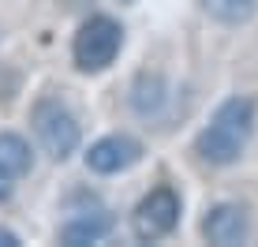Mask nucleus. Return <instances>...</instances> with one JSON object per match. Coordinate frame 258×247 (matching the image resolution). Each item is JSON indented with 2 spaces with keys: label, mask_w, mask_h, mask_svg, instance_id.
I'll return each instance as SVG.
<instances>
[{
  "label": "nucleus",
  "mask_w": 258,
  "mask_h": 247,
  "mask_svg": "<svg viewBox=\"0 0 258 247\" xmlns=\"http://www.w3.org/2000/svg\"><path fill=\"white\" fill-rule=\"evenodd\" d=\"M34 131H38V143L45 146V154L52 161L71 157L75 146H79V120L56 98H45V101L34 105Z\"/></svg>",
  "instance_id": "obj_3"
},
{
  "label": "nucleus",
  "mask_w": 258,
  "mask_h": 247,
  "mask_svg": "<svg viewBox=\"0 0 258 247\" xmlns=\"http://www.w3.org/2000/svg\"><path fill=\"white\" fill-rule=\"evenodd\" d=\"M139 157H142V146L131 135H109V139H97V143L90 146L86 165H90L94 172H101V176H112V172L131 169Z\"/></svg>",
  "instance_id": "obj_6"
},
{
  "label": "nucleus",
  "mask_w": 258,
  "mask_h": 247,
  "mask_svg": "<svg viewBox=\"0 0 258 247\" xmlns=\"http://www.w3.org/2000/svg\"><path fill=\"white\" fill-rule=\"evenodd\" d=\"M202 8H206L210 19L239 26V23H247L258 12V0H202Z\"/></svg>",
  "instance_id": "obj_9"
},
{
  "label": "nucleus",
  "mask_w": 258,
  "mask_h": 247,
  "mask_svg": "<svg viewBox=\"0 0 258 247\" xmlns=\"http://www.w3.org/2000/svg\"><path fill=\"white\" fill-rule=\"evenodd\" d=\"M176 221H180V195L172 188H154L131 214V232L142 243H154L172 232Z\"/></svg>",
  "instance_id": "obj_4"
},
{
  "label": "nucleus",
  "mask_w": 258,
  "mask_h": 247,
  "mask_svg": "<svg viewBox=\"0 0 258 247\" xmlns=\"http://www.w3.org/2000/svg\"><path fill=\"white\" fill-rule=\"evenodd\" d=\"M30 172V146L23 135L0 131V180H19Z\"/></svg>",
  "instance_id": "obj_8"
},
{
  "label": "nucleus",
  "mask_w": 258,
  "mask_h": 247,
  "mask_svg": "<svg viewBox=\"0 0 258 247\" xmlns=\"http://www.w3.org/2000/svg\"><path fill=\"white\" fill-rule=\"evenodd\" d=\"M251 131H254V101L251 98H228L213 112L210 128L199 131L195 150L210 165H232V161H239V154L251 143Z\"/></svg>",
  "instance_id": "obj_1"
},
{
  "label": "nucleus",
  "mask_w": 258,
  "mask_h": 247,
  "mask_svg": "<svg viewBox=\"0 0 258 247\" xmlns=\"http://www.w3.org/2000/svg\"><path fill=\"white\" fill-rule=\"evenodd\" d=\"M0 199H8V188H0Z\"/></svg>",
  "instance_id": "obj_11"
},
{
  "label": "nucleus",
  "mask_w": 258,
  "mask_h": 247,
  "mask_svg": "<svg viewBox=\"0 0 258 247\" xmlns=\"http://www.w3.org/2000/svg\"><path fill=\"white\" fill-rule=\"evenodd\" d=\"M0 247H19V236L8 232V228H0Z\"/></svg>",
  "instance_id": "obj_10"
},
{
  "label": "nucleus",
  "mask_w": 258,
  "mask_h": 247,
  "mask_svg": "<svg viewBox=\"0 0 258 247\" xmlns=\"http://www.w3.org/2000/svg\"><path fill=\"white\" fill-rule=\"evenodd\" d=\"M112 228V214L109 210H94V214H83V217H71V221L60 228V240L68 247H83V243H94L101 236H109Z\"/></svg>",
  "instance_id": "obj_7"
},
{
  "label": "nucleus",
  "mask_w": 258,
  "mask_h": 247,
  "mask_svg": "<svg viewBox=\"0 0 258 247\" xmlns=\"http://www.w3.org/2000/svg\"><path fill=\"white\" fill-rule=\"evenodd\" d=\"M123 45V30L116 19H109V15H90L83 26H79L75 34V64L83 68V72H105V68L116 60V52Z\"/></svg>",
  "instance_id": "obj_2"
},
{
  "label": "nucleus",
  "mask_w": 258,
  "mask_h": 247,
  "mask_svg": "<svg viewBox=\"0 0 258 247\" xmlns=\"http://www.w3.org/2000/svg\"><path fill=\"white\" fill-rule=\"evenodd\" d=\"M247 232H251V217H247L243 206L236 202H217L206 217H202V236L217 247H232V243H243Z\"/></svg>",
  "instance_id": "obj_5"
}]
</instances>
